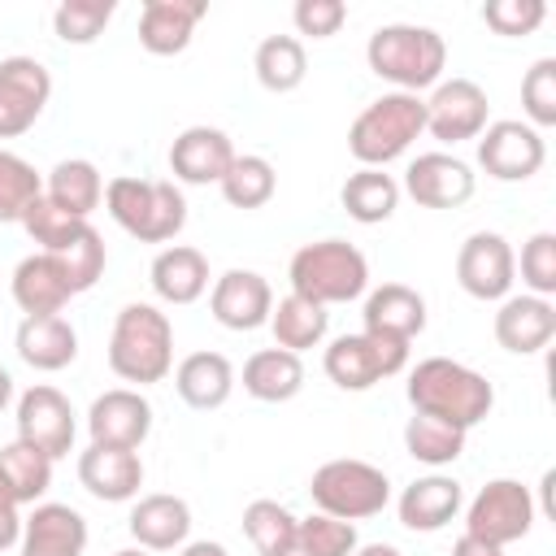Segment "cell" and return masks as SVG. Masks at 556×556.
Segmentation results:
<instances>
[{
	"label": "cell",
	"instance_id": "obj_41",
	"mask_svg": "<svg viewBox=\"0 0 556 556\" xmlns=\"http://www.w3.org/2000/svg\"><path fill=\"white\" fill-rule=\"evenodd\" d=\"M39 195H43V178L35 174V165L0 148V222H22Z\"/></svg>",
	"mask_w": 556,
	"mask_h": 556
},
{
	"label": "cell",
	"instance_id": "obj_36",
	"mask_svg": "<svg viewBox=\"0 0 556 556\" xmlns=\"http://www.w3.org/2000/svg\"><path fill=\"white\" fill-rule=\"evenodd\" d=\"M52 465H56L52 456H43L39 447H30L22 439L0 447V473L9 478L17 504H39L43 500V491L52 486Z\"/></svg>",
	"mask_w": 556,
	"mask_h": 556
},
{
	"label": "cell",
	"instance_id": "obj_22",
	"mask_svg": "<svg viewBox=\"0 0 556 556\" xmlns=\"http://www.w3.org/2000/svg\"><path fill=\"white\" fill-rule=\"evenodd\" d=\"M22 556H83L87 552V517L70 504H35L22 517Z\"/></svg>",
	"mask_w": 556,
	"mask_h": 556
},
{
	"label": "cell",
	"instance_id": "obj_30",
	"mask_svg": "<svg viewBox=\"0 0 556 556\" xmlns=\"http://www.w3.org/2000/svg\"><path fill=\"white\" fill-rule=\"evenodd\" d=\"M243 391L261 404H287L304 391V361L287 348H261L243 361Z\"/></svg>",
	"mask_w": 556,
	"mask_h": 556
},
{
	"label": "cell",
	"instance_id": "obj_29",
	"mask_svg": "<svg viewBox=\"0 0 556 556\" xmlns=\"http://www.w3.org/2000/svg\"><path fill=\"white\" fill-rule=\"evenodd\" d=\"M148 282H152L156 300H165V304H195L208 291V261L200 248H187V243L161 248L152 256Z\"/></svg>",
	"mask_w": 556,
	"mask_h": 556
},
{
	"label": "cell",
	"instance_id": "obj_28",
	"mask_svg": "<svg viewBox=\"0 0 556 556\" xmlns=\"http://www.w3.org/2000/svg\"><path fill=\"white\" fill-rule=\"evenodd\" d=\"M174 391L187 408L195 413H213L230 400L235 391V365L222 352H191L178 361L174 369Z\"/></svg>",
	"mask_w": 556,
	"mask_h": 556
},
{
	"label": "cell",
	"instance_id": "obj_24",
	"mask_svg": "<svg viewBox=\"0 0 556 556\" xmlns=\"http://www.w3.org/2000/svg\"><path fill=\"white\" fill-rule=\"evenodd\" d=\"M126 530H130L135 547H143V552H174L191 534V504L182 495H165V491L139 495L126 517Z\"/></svg>",
	"mask_w": 556,
	"mask_h": 556
},
{
	"label": "cell",
	"instance_id": "obj_5",
	"mask_svg": "<svg viewBox=\"0 0 556 556\" xmlns=\"http://www.w3.org/2000/svg\"><path fill=\"white\" fill-rule=\"evenodd\" d=\"M417 135H426V100L408 91H387L352 117L348 152L361 161V169H382L404 156Z\"/></svg>",
	"mask_w": 556,
	"mask_h": 556
},
{
	"label": "cell",
	"instance_id": "obj_13",
	"mask_svg": "<svg viewBox=\"0 0 556 556\" xmlns=\"http://www.w3.org/2000/svg\"><path fill=\"white\" fill-rule=\"evenodd\" d=\"M486 117H491V104H486V91H482L473 78L434 83V91H430V100H426V130H430L439 143L478 139V135L486 130Z\"/></svg>",
	"mask_w": 556,
	"mask_h": 556
},
{
	"label": "cell",
	"instance_id": "obj_40",
	"mask_svg": "<svg viewBox=\"0 0 556 556\" xmlns=\"http://www.w3.org/2000/svg\"><path fill=\"white\" fill-rule=\"evenodd\" d=\"M117 4L113 0H61L52 9V30L61 43H96L104 35V26L113 22Z\"/></svg>",
	"mask_w": 556,
	"mask_h": 556
},
{
	"label": "cell",
	"instance_id": "obj_16",
	"mask_svg": "<svg viewBox=\"0 0 556 556\" xmlns=\"http://www.w3.org/2000/svg\"><path fill=\"white\" fill-rule=\"evenodd\" d=\"M87 434L100 447H130V452H139V443L152 434V404L135 387H113V391L91 400Z\"/></svg>",
	"mask_w": 556,
	"mask_h": 556
},
{
	"label": "cell",
	"instance_id": "obj_23",
	"mask_svg": "<svg viewBox=\"0 0 556 556\" xmlns=\"http://www.w3.org/2000/svg\"><path fill=\"white\" fill-rule=\"evenodd\" d=\"M78 482H83L87 495H96L104 504H126L143 486V460L130 447H100V443H91L78 456Z\"/></svg>",
	"mask_w": 556,
	"mask_h": 556
},
{
	"label": "cell",
	"instance_id": "obj_26",
	"mask_svg": "<svg viewBox=\"0 0 556 556\" xmlns=\"http://www.w3.org/2000/svg\"><path fill=\"white\" fill-rule=\"evenodd\" d=\"M365 330L395 339V343H413L426 330V300L421 291L404 287V282H382L365 295Z\"/></svg>",
	"mask_w": 556,
	"mask_h": 556
},
{
	"label": "cell",
	"instance_id": "obj_51",
	"mask_svg": "<svg viewBox=\"0 0 556 556\" xmlns=\"http://www.w3.org/2000/svg\"><path fill=\"white\" fill-rule=\"evenodd\" d=\"M0 508H22L17 504V495H13V486H9V478L0 473Z\"/></svg>",
	"mask_w": 556,
	"mask_h": 556
},
{
	"label": "cell",
	"instance_id": "obj_3",
	"mask_svg": "<svg viewBox=\"0 0 556 556\" xmlns=\"http://www.w3.org/2000/svg\"><path fill=\"white\" fill-rule=\"evenodd\" d=\"M109 369L122 382H135V391L169 378V369H174V326L156 304H126L113 317Z\"/></svg>",
	"mask_w": 556,
	"mask_h": 556
},
{
	"label": "cell",
	"instance_id": "obj_47",
	"mask_svg": "<svg viewBox=\"0 0 556 556\" xmlns=\"http://www.w3.org/2000/svg\"><path fill=\"white\" fill-rule=\"evenodd\" d=\"M17 539H22V517H17V508H0V552L17 547Z\"/></svg>",
	"mask_w": 556,
	"mask_h": 556
},
{
	"label": "cell",
	"instance_id": "obj_31",
	"mask_svg": "<svg viewBox=\"0 0 556 556\" xmlns=\"http://www.w3.org/2000/svg\"><path fill=\"white\" fill-rule=\"evenodd\" d=\"M43 195L56 208L74 213V217H91L100 208V200H104V174L91 161H83V156L56 161L52 174H48V182H43Z\"/></svg>",
	"mask_w": 556,
	"mask_h": 556
},
{
	"label": "cell",
	"instance_id": "obj_53",
	"mask_svg": "<svg viewBox=\"0 0 556 556\" xmlns=\"http://www.w3.org/2000/svg\"><path fill=\"white\" fill-rule=\"evenodd\" d=\"M113 556H152V552H143V547H122V552H113Z\"/></svg>",
	"mask_w": 556,
	"mask_h": 556
},
{
	"label": "cell",
	"instance_id": "obj_27",
	"mask_svg": "<svg viewBox=\"0 0 556 556\" xmlns=\"http://www.w3.org/2000/svg\"><path fill=\"white\" fill-rule=\"evenodd\" d=\"M13 348H17V356H22L30 369H39V374H56V369L74 365V356H78V330H74L70 317H61V313H48V317H22Z\"/></svg>",
	"mask_w": 556,
	"mask_h": 556
},
{
	"label": "cell",
	"instance_id": "obj_49",
	"mask_svg": "<svg viewBox=\"0 0 556 556\" xmlns=\"http://www.w3.org/2000/svg\"><path fill=\"white\" fill-rule=\"evenodd\" d=\"M178 556H230V552L217 539H195V543H182Z\"/></svg>",
	"mask_w": 556,
	"mask_h": 556
},
{
	"label": "cell",
	"instance_id": "obj_25",
	"mask_svg": "<svg viewBox=\"0 0 556 556\" xmlns=\"http://www.w3.org/2000/svg\"><path fill=\"white\" fill-rule=\"evenodd\" d=\"M204 0H148L139 9V43L152 56H178L187 52L195 26L204 22Z\"/></svg>",
	"mask_w": 556,
	"mask_h": 556
},
{
	"label": "cell",
	"instance_id": "obj_21",
	"mask_svg": "<svg viewBox=\"0 0 556 556\" xmlns=\"http://www.w3.org/2000/svg\"><path fill=\"white\" fill-rule=\"evenodd\" d=\"M465 508V486L447 473H426V478H413L400 500H395V513H400V526L413 530V534H434L443 530L447 521H456V513Z\"/></svg>",
	"mask_w": 556,
	"mask_h": 556
},
{
	"label": "cell",
	"instance_id": "obj_20",
	"mask_svg": "<svg viewBox=\"0 0 556 556\" xmlns=\"http://www.w3.org/2000/svg\"><path fill=\"white\" fill-rule=\"evenodd\" d=\"M556 334V304L543 295H504L495 313V343L513 356H534Z\"/></svg>",
	"mask_w": 556,
	"mask_h": 556
},
{
	"label": "cell",
	"instance_id": "obj_10",
	"mask_svg": "<svg viewBox=\"0 0 556 556\" xmlns=\"http://www.w3.org/2000/svg\"><path fill=\"white\" fill-rule=\"evenodd\" d=\"M543 161H547V143L530 122L500 117L486 122V130L478 135V165L495 182H526L543 169Z\"/></svg>",
	"mask_w": 556,
	"mask_h": 556
},
{
	"label": "cell",
	"instance_id": "obj_18",
	"mask_svg": "<svg viewBox=\"0 0 556 556\" xmlns=\"http://www.w3.org/2000/svg\"><path fill=\"white\" fill-rule=\"evenodd\" d=\"M208 313L226 330H256L269 326L274 291L256 269H226L208 291Z\"/></svg>",
	"mask_w": 556,
	"mask_h": 556
},
{
	"label": "cell",
	"instance_id": "obj_15",
	"mask_svg": "<svg viewBox=\"0 0 556 556\" xmlns=\"http://www.w3.org/2000/svg\"><path fill=\"white\" fill-rule=\"evenodd\" d=\"M473 169L452 152H421L404 169V191L421 208H460L473 200Z\"/></svg>",
	"mask_w": 556,
	"mask_h": 556
},
{
	"label": "cell",
	"instance_id": "obj_19",
	"mask_svg": "<svg viewBox=\"0 0 556 556\" xmlns=\"http://www.w3.org/2000/svg\"><path fill=\"white\" fill-rule=\"evenodd\" d=\"M235 143L226 130L217 126H187L174 143H169V174L174 182H187V187H208V182H222L230 161H235Z\"/></svg>",
	"mask_w": 556,
	"mask_h": 556
},
{
	"label": "cell",
	"instance_id": "obj_17",
	"mask_svg": "<svg viewBox=\"0 0 556 556\" xmlns=\"http://www.w3.org/2000/svg\"><path fill=\"white\" fill-rule=\"evenodd\" d=\"M9 291H13V304H17L26 317L61 313V308L78 295V291H74V278H70V269H65V261L52 256V252H30V256H22L17 269H13Z\"/></svg>",
	"mask_w": 556,
	"mask_h": 556
},
{
	"label": "cell",
	"instance_id": "obj_14",
	"mask_svg": "<svg viewBox=\"0 0 556 556\" xmlns=\"http://www.w3.org/2000/svg\"><path fill=\"white\" fill-rule=\"evenodd\" d=\"M74 430H78L74 426V408L56 387L35 382L30 391H22V400H17V439L22 443H30L43 456L61 460V456L74 452Z\"/></svg>",
	"mask_w": 556,
	"mask_h": 556
},
{
	"label": "cell",
	"instance_id": "obj_2",
	"mask_svg": "<svg viewBox=\"0 0 556 556\" xmlns=\"http://www.w3.org/2000/svg\"><path fill=\"white\" fill-rule=\"evenodd\" d=\"M365 61L378 78L395 83V91L421 96L426 87H434L443 78L447 65V43L434 26H417V22H387L369 35L365 43Z\"/></svg>",
	"mask_w": 556,
	"mask_h": 556
},
{
	"label": "cell",
	"instance_id": "obj_1",
	"mask_svg": "<svg viewBox=\"0 0 556 556\" xmlns=\"http://www.w3.org/2000/svg\"><path fill=\"white\" fill-rule=\"evenodd\" d=\"M408 404L421 417H439L456 430H473L478 421L491 417L495 408V387L486 382V374L452 361V356H426L417 361V369L408 374Z\"/></svg>",
	"mask_w": 556,
	"mask_h": 556
},
{
	"label": "cell",
	"instance_id": "obj_38",
	"mask_svg": "<svg viewBox=\"0 0 556 556\" xmlns=\"http://www.w3.org/2000/svg\"><path fill=\"white\" fill-rule=\"evenodd\" d=\"M352 552H356V526L334 521L326 513L295 521V534L282 547V556H352Z\"/></svg>",
	"mask_w": 556,
	"mask_h": 556
},
{
	"label": "cell",
	"instance_id": "obj_7",
	"mask_svg": "<svg viewBox=\"0 0 556 556\" xmlns=\"http://www.w3.org/2000/svg\"><path fill=\"white\" fill-rule=\"evenodd\" d=\"M308 495H313L317 513L356 526L365 517H378L391 504V478L369 460L339 456V460H326V465L313 469Z\"/></svg>",
	"mask_w": 556,
	"mask_h": 556
},
{
	"label": "cell",
	"instance_id": "obj_4",
	"mask_svg": "<svg viewBox=\"0 0 556 556\" xmlns=\"http://www.w3.org/2000/svg\"><path fill=\"white\" fill-rule=\"evenodd\" d=\"M104 208L139 243H169L187 226V200L174 178H109Z\"/></svg>",
	"mask_w": 556,
	"mask_h": 556
},
{
	"label": "cell",
	"instance_id": "obj_34",
	"mask_svg": "<svg viewBox=\"0 0 556 556\" xmlns=\"http://www.w3.org/2000/svg\"><path fill=\"white\" fill-rule=\"evenodd\" d=\"M252 70H256V83L274 96H287L304 83L308 74V56H304V43L295 35H265L256 43V56H252Z\"/></svg>",
	"mask_w": 556,
	"mask_h": 556
},
{
	"label": "cell",
	"instance_id": "obj_43",
	"mask_svg": "<svg viewBox=\"0 0 556 556\" xmlns=\"http://www.w3.org/2000/svg\"><path fill=\"white\" fill-rule=\"evenodd\" d=\"M521 109L526 122L543 135L547 126H556V56H539L526 78H521Z\"/></svg>",
	"mask_w": 556,
	"mask_h": 556
},
{
	"label": "cell",
	"instance_id": "obj_32",
	"mask_svg": "<svg viewBox=\"0 0 556 556\" xmlns=\"http://www.w3.org/2000/svg\"><path fill=\"white\" fill-rule=\"evenodd\" d=\"M339 204H343V213L352 222L378 226V222H387L400 208V182L387 169H356L339 187Z\"/></svg>",
	"mask_w": 556,
	"mask_h": 556
},
{
	"label": "cell",
	"instance_id": "obj_37",
	"mask_svg": "<svg viewBox=\"0 0 556 556\" xmlns=\"http://www.w3.org/2000/svg\"><path fill=\"white\" fill-rule=\"evenodd\" d=\"M404 452H408L413 460L430 465V469L452 465V460L465 452V430H456V426H447V421H439V417L413 413L408 426H404Z\"/></svg>",
	"mask_w": 556,
	"mask_h": 556
},
{
	"label": "cell",
	"instance_id": "obj_50",
	"mask_svg": "<svg viewBox=\"0 0 556 556\" xmlns=\"http://www.w3.org/2000/svg\"><path fill=\"white\" fill-rule=\"evenodd\" d=\"M352 556H404V552H400V547H391V543H365V547L356 543V552H352Z\"/></svg>",
	"mask_w": 556,
	"mask_h": 556
},
{
	"label": "cell",
	"instance_id": "obj_33",
	"mask_svg": "<svg viewBox=\"0 0 556 556\" xmlns=\"http://www.w3.org/2000/svg\"><path fill=\"white\" fill-rule=\"evenodd\" d=\"M269 330H274V348H287V352H308L326 339L330 330V313L313 300H300V295H282L269 313Z\"/></svg>",
	"mask_w": 556,
	"mask_h": 556
},
{
	"label": "cell",
	"instance_id": "obj_48",
	"mask_svg": "<svg viewBox=\"0 0 556 556\" xmlns=\"http://www.w3.org/2000/svg\"><path fill=\"white\" fill-rule=\"evenodd\" d=\"M452 556H504V547L482 543V539H473V534H460V539L452 543Z\"/></svg>",
	"mask_w": 556,
	"mask_h": 556
},
{
	"label": "cell",
	"instance_id": "obj_39",
	"mask_svg": "<svg viewBox=\"0 0 556 556\" xmlns=\"http://www.w3.org/2000/svg\"><path fill=\"white\" fill-rule=\"evenodd\" d=\"M295 521L300 517L278 500H252L243 508V534L261 556H282V547L295 534Z\"/></svg>",
	"mask_w": 556,
	"mask_h": 556
},
{
	"label": "cell",
	"instance_id": "obj_9",
	"mask_svg": "<svg viewBox=\"0 0 556 556\" xmlns=\"http://www.w3.org/2000/svg\"><path fill=\"white\" fill-rule=\"evenodd\" d=\"M530 526H534V495L517 478H491L465 508V534L495 547L526 539Z\"/></svg>",
	"mask_w": 556,
	"mask_h": 556
},
{
	"label": "cell",
	"instance_id": "obj_35",
	"mask_svg": "<svg viewBox=\"0 0 556 556\" xmlns=\"http://www.w3.org/2000/svg\"><path fill=\"white\" fill-rule=\"evenodd\" d=\"M217 187H222V195H226L230 208H261V204L274 200L278 174H274V165H269L265 156L243 152V156L230 161V169H226V178H222Z\"/></svg>",
	"mask_w": 556,
	"mask_h": 556
},
{
	"label": "cell",
	"instance_id": "obj_42",
	"mask_svg": "<svg viewBox=\"0 0 556 556\" xmlns=\"http://www.w3.org/2000/svg\"><path fill=\"white\" fill-rule=\"evenodd\" d=\"M22 226H26V235L39 243V252H65L91 222L87 217H74V213H65V208H56L48 195H39L30 208H26V217H22Z\"/></svg>",
	"mask_w": 556,
	"mask_h": 556
},
{
	"label": "cell",
	"instance_id": "obj_8",
	"mask_svg": "<svg viewBox=\"0 0 556 556\" xmlns=\"http://www.w3.org/2000/svg\"><path fill=\"white\" fill-rule=\"evenodd\" d=\"M404 365H408V343H395L369 330L339 334L321 356V369L339 391H369L374 382L400 374Z\"/></svg>",
	"mask_w": 556,
	"mask_h": 556
},
{
	"label": "cell",
	"instance_id": "obj_11",
	"mask_svg": "<svg viewBox=\"0 0 556 556\" xmlns=\"http://www.w3.org/2000/svg\"><path fill=\"white\" fill-rule=\"evenodd\" d=\"M456 282L465 295H473L482 304L504 300L517 282V256H513L508 239L495 230H473L456 252Z\"/></svg>",
	"mask_w": 556,
	"mask_h": 556
},
{
	"label": "cell",
	"instance_id": "obj_44",
	"mask_svg": "<svg viewBox=\"0 0 556 556\" xmlns=\"http://www.w3.org/2000/svg\"><path fill=\"white\" fill-rule=\"evenodd\" d=\"M521 282L530 287V295L552 300L556 295V235L539 230L521 243Z\"/></svg>",
	"mask_w": 556,
	"mask_h": 556
},
{
	"label": "cell",
	"instance_id": "obj_6",
	"mask_svg": "<svg viewBox=\"0 0 556 556\" xmlns=\"http://www.w3.org/2000/svg\"><path fill=\"white\" fill-rule=\"evenodd\" d=\"M287 278H291V295L330 308V304H348V300L365 295L369 261L348 239H317V243H304L291 256Z\"/></svg>",
	"mask_w": 556,
	"mask_h": 556
},
{
	"label": "cell",
	"instance_id": "obj_12",
	"mask_svg": "<svg viewBox=\"0 0 556 556\" xmlns=\"http://www.w3.org/2000/svg\"><path fill=\"white\" fill-rule=\"evenodd\" d=\"M52 74L35 56H4L0 61V139L26 135L39 113L48 109Z\"/></svg>",
	"mask_w": 556,
	"mask_h": 556
},
{
	"label": "cell",
	"instance_id": "obj_52",
	"mask_svg": "<svg viewBox=\"0 0 556 556\" xmlns=\"http://www.w3.org/2000/svg\"><path fill=\"white\" fill-rule=\"evenodd\" d=\"M13 400V378H9V369L0 365V413H4V404Z\"/></svg>",
	"mask_w": 556,
	"mask_h": 556
},
{
	"label": "cell",
	"instance_id": "obj_46",
	"mask_svg": "<svg viewBox=\"0 0 556 556\" xmlns=\"http://www.w3.org/2000/svg\"><path fill=\"white\" fill-rule=\"evenodd\" d=\"M291 22H295V30L308 35V39H330V35L343 30L348 4H343V0H295Z\"/></svg>",
	"mask_w": 556,
	"mask_h": 556
},
{
	"label": "cell",
	"instance_id": "obj_45",
	"mask_svg": "<svg viewBox=\"0 0 556 556\" xmlns=\"http://www.w3.org/2000/svg\"><path fill=\"white\" fill-rule=\"evenodd\" d=\"M547 17V4L543 0H486L482 4V22L495 30V35H534Z\"/></svg>",
	"mask_w": 556,
	"mask_h": 556
}]
</instances>
